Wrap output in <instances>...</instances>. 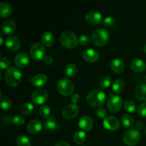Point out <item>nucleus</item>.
<instances>
[{
  "label": "nucleus",
  "instance_id": "obj_35",
  "mask_svg": "<svg viewBox=\"0 0 146 146\" xmlns=\"http://www.w3.org/2000/svg\"><path fill=\"white\" fill-rule=\"evenodd\" d=\"M51 109L50 107L47 105H43L39 108V114L42 118H47L50 116Z\"/></svg>",
  "mask_w": 146,
  "mask_h": 146
},
{
  "label": "nucleus",
  "instance_id": "obj_12",
  "mask_svg": "<svg viewBox=\"0 0 146 146\" xmlns=\"http://www.w3.org/2000/svg\"><path fill=\"white\" fill-rule=\"evenodd\" d=\"M14 62L19 68H24L27 67L29 63V57L28 54L24 51L18 53L14 58Z\"/></svg>",
  "mask_w": 146,
  "mask_h": 146
},
{
  "label": "nucleus",
  "instance_id": "obj_45",
  "mask_svg": "<svg viewBox=\"0 0 146 146\" xmlns=\"http://www.w3.org/2000/svg\"><path fill=\"white\" fill-rule=\"evenodd\" d=\"M55 146H71L66 141H59L56 144Z\"/></svg>",
  "mask_w": 146,
  "mask_h": 146
},
{
  "label": "nucleus",
  "instance_id": "obj_10",
  "mask_svg": "<svg viewBox=\"0 0 146 146\" xmlns=\"http://www.w3.org/2000/svg\"><path fill=\"white\" fill-rule=\"evenodd\" d=\"M85 19L88 24L93 25H98L103 22V16L101 13L96 11H88L86 14Z\"/></svg>",
  "mask_w": 146,
  "mask_h": 146
},
{
  "label": "nucleus",
  "instance_id": "obj_38",
  "mask_svg": "<svg viewBox=\"0 0 146 146\" xmlns=\"http://www.w3.org/2000/svg\"><path fill=\"white\" fill-rule=\"evenodd\" d=\"M114 24H115V19L112 17H106L104 21H103V24L107 27H112V26L114 25Z\"/></svg>",
  "mask_w": 146,
  "mask_h": 146
},
{
  "label": "nucleus",
  "instance_id": "obj_5",
  "mask_svg": "<svg viewBox=\"0 0 146 146\" xmlns=\"http://www.w3.org/2000/svg\"><path fill=\"white\" fill-rule=\"evenodd\" d=\"M58 92L65 96H70L74 91V85L72 81L67 78H63L57 84Z\"/></svg>",
  "mask_w": 146,
  "mask_h": 146
},
{
  "label": "nucleus",
  "instance_id": "obj_43",
  "mask_svg": "<svg viewBox=\"0 0 146 146\" xmlns=\"http://www.w3.org/2000/svg\"><path fill=\"white\" fill-rule=\"evenodd\" d=\"M80 100H81V96L78 94H74L73 96L71 97V101H72L73 104H75V105H76L77 103L79 102Z\"/></svg>",
  "mask_w": 146,
  "mask_h": 146
},
{
  "label": "nucleus",
  "instance_id": "obj_32",
  "mask_svg": "<svg viewBox=\"0 0 146 146\" xmlns=\"http://www.w3.org/2000/svg\"><path fill=\"white\" fill-rule=\"evenodd\" d=\"M124 108L126 111L129 113H134L136 111V105L135 102L131 100H127L124 102L123 104Z\"/></svg>",
  "mask_w": 146,
  "mask_h": 146
},
{
  "label": "nucleus",
  "instance_id": "obj_26",
  "mask_svg": "<svg viewBox=\"0 0 146 146\" xmlns=\"http://www.w3.org/2000/svg\"><path fill=\"white\" fill-rule=\"evenodd\" d=\"M12 12V9L9 4L7 2H1L0 4V14L3 18L9 17Z\"/></svg>",
  "mask_w": 146,
  "mask_h": 146
},
{
  "label": "nucleus",
  "instance_id": "obj_37",
  "mask_svg": "<svg viewBox=\"0 0 146 146\" xmlns=\"http://www.w3.org/2000/svg\"><path fill=\"white\" fill-rule=\"evenodd\" d=\"M90 38L88 35L86 34H82L78 37V43L81 46H86L89 44Z\"/></svg>",
  "mask_w": 146,
  "mask_h": 146
},
{
  "label": "nucleus",
  "instance_id": "obj_13",
  "mask_svg": "<svg viewBox=\"0 0 146 146\" xmlns=\"http://www.w3.org/2000/svg\"><path fill=\"white\" fill-rule=\"evenodd\" d=\"M78 111H79V108H78V106L75 105V104H70V105L66 106L64 108L62 113L64 117H65L66 118L71 119V118L76 116Z\"/></svg>",
  "mask_w": 146,
  "mask_h": 146
},
{
  "label": "nucleus",
  "instance_id": "obj_34",
  "mask_svg": "<svg viewBox=\"0 0 146 146\" xmlns=\"http://www.w3.org/2000/svg\"><path fill=\"white\" fill-rule=\"evenodd\" d=\"M111 77L108 76H104L101 78L99 82L100 87L101 88H107L111 86Z\"/></svg>",
  "mask_w": 146,
  "mask_h": 146
},
{
  "label": "nucleus",
  "instance_id": "obj_1",
  "mask_svg": "<svg viewBox=\"0 0 146 146\" xmlns=\"http://www.w3.org/2000/svg\"><path fill=\"white\" fill-rule=\"evenodd\" d=\"M87 102L90 106L93 107H101L105 103L106 99V96L105 93L101 90L94 89L90 91L87 95Z\"/></svg>",
  "mask_w": 146,
  "mask_h": 146
},
{
  "label": "nucleus",
  "instance_id": "obj_33",
  "mask_svg": "<svg viewBox=\"0 0 146 146\" xmlns=\"http://www.w3.org/2000/svg\"><path fill=\"white\" fill-rule=\"evenodd\" d=\"M1 107L4 111H8L11 107V101L7 96L1 97Z\"/></svg>",
  "mask_w": 146,
  "mask_h": 146
},
{
  "label": "nucleus",
  "instance_id": "obj_7",
  "mask_svg": "<svg viewBox=\"0 0 146 146\" xmlns=\"http://www.w3.org/2000/svg\"><path fill=\"white\" fill-rule=\"evenodd\" d=\"M46 49L44 46L40 43H35L33 44L30 48V55L33 59L36 61H39L43 59L45 56Z\"/></svg>",
  "mask_w": 146,
  "mask_h": 146
},
{
  "label": "nucleus",
  "instance_id": "obj_19",
  "mask_svg": "<svg viewBox=\"0 0 146 146\" xmlns=\"http://www.w3.org/2000/svg\"><path fill=\"white\" fill-rule=\"evenodd\" d=\"M42 128V123L38 119L31 120L27 125V130L31 133H38L41 131Z\"/></svg>",
  "mask_w": 146,
  "mask_h": 146
},
{
  "label": "nucleus",
  "instance_id": "obj_36",
  "mask_svg": "<svg viewBox=\"0 0 146 146\" xmlns=\"http://www.w3.org/2000/svg\"><path fill=\"white\" fill-rule=\"evenodd\" d=\"M12 122L15 125L20 126V125H21L22 124L24 123L25 119H24V116H23L22 115H21V114H17V115H15L13 117Z\"/></svg>",
  "mask_w": 146,
  "mask_h": 146
},
{
  "label": "nucleus",
  "instance_id": "obj_44",
  "mask_svg": "<svg viewBox=\"0 0 146 146\" xmlns=\"http://www.w3.org/2000/svg\"><path fill=\"white\" fill-rule=\"evenodd\" d=\"M143 123L142 122H141V121H139V122H138L135 124V130H136V131H141V130L143 129Z\"/></svg>",
  "mask_w": 146,
  "mask_h": 146
},
{
  "label": "nucleus",
  "instance_id": "obj_46",
  "mask_svg": "<svg viewBox=\"0 0 146 146\" xmlns=\"http://www.w3.org/2000/svg\"><path fill=\"white\" fill-rule=\"evenodd\" d=\"M3 41H4V39H3V37L1 36V38H0V43H1V45H2Z\"/></svg>",
  "mask_w": 146,
  "mask_h": 146
},
{
  "label": "nucleus",
  "instance_id": "obj_48",
  "mask_svg": "<svg viewBox=\"0 0 146 146\" xmlns=\"http://www.w3.org/2000/svg\"><path fill=\"white\" fill-rule=\"evenodd\" d=\"M145 135H146V127H145Z\"/></svg>",
  "mask_w": 146,
  "mask_h": 146
},
{
  "label": "nucleus",
  "instance_id": "obj_23",
  "mask_svg": "<svg viewBox=\"0 0 146 146\" xmlns=\"http://www.w3.org/2000/svg\"><path fill=\"white\" fill-rule=\"evenodd\" d=\"M41 41L46 46H51L54 42V36L52 33L49 31H46L43 33L41 35Z\"/></svg>",
  "mask_w": 146,
  "mask_h": 146
},
{
  "label": "nucleus",
  "instance_id": "obj_3",
  "mask_svg": "<svg viewBox=\"0 0 146 146\" xmlns=\"http://www.w3.org/2000/svg\"><path fill=\"white\" fill-rule=\"evenodd\" d=\"M108 39L109 34L107 30L103 28L96 29L91 34V41L97 46H103L106 45Z\"/></svg>",
  "mask_w": 146,
  "mask_h": 146
},
{
  "label": "nucleus",
  "instance_id": "obj_25",
  "mask_svg": "<svg viewBox=\"0 0 146 146\" xmlns=\"http://www.w3.org/2000/svg\"><path fill=\"white\" fill-rule=\"evenodd\" d=\"M135 95L139 100H146V84H141L137 86L135 89Z\"/></svg>",
  "mask_w": 146,
  "mask_h": 146
},
{
  "label": "nucleus",
  "instance_id": "obj_17",
  "mask_svg": "<svg viewBox=\"0 0 146 146\" xmlns=\"http://www.w3.org/2000/svg\"><path fill=\"white\" fill-rule=\"evenodd\" d=\"M93 125L94 121L88 115H84L78 120V126L84 131H89L93 128Z\"/></svg>",
  "mask_w": 146,
  "mask_h": 146
},
{
  "label": "nucleus",
  "instance_id": "obj_49",
  "mask_svg": "<svg viewBox=\"0 0 146 146\" xmlns=\"http://www.w3.org/2000/svg\"><path fill=\"white\" fill-rule=\"evenodd\" d=\"M145 81H146V75H145Z\"/></svg>",
  "mask_w": 146,
  "mask_h": 146
},
{
  "label": "nucleus",
  "instance_id": "obj_41",
  "mask_svg": "<svg viewBox=\"0 0 146 146\" xmlns=\"http://www.w3.org/2000/svg\"><path fill=\"white\" fill-rule=\"evenodd\" d=\"M96 113L97 116H98L99 118H105L107 112L106 110L104 108H101V107H99L96 109Z\"/></svg>",
  "mask_w": 146,
  "mask_h": 146
},
{
  "label": "nucleus",
  "instance_id": "obj_6",
  "mask_svg": "<svg viewBox=\"0 0 146 146\" xmlns=\"http://www.w3.org/2000/svg\"><path fill=\"white\" fill-rule=\"evenodd\" d=\"M141 138V133L139 131L135 129L128 130L123 133V139L125 144L130 146L137 145L140 142Z\"/></svg>",
  "mask_w": 146,
  "mask_h": 146
},
{
  "label": "nucleus",
  "instance_id": "obj_47",
  "mask_svg": "<svg viewBox=\"0 0 146 146\" xmlns=\"http://www.w3.org/2000/svg\"><path fill=\"white\" fill-rule=\"evenodd\" d=\"M143 49H144V51H145V52L146 53V44L145 46H144V48H143Z\"/></svg>",
  "mask_w": 146,
  "mask_h": 146
},
{
  "label": "nucleus",
  "instance_id": "obj_31",
  "mask_svg": "<svg viewBox=\"0 0 146 146\" xmlns=\"http://www.w3.org/2000/svg\"><path fill=\"white\" fill-rule=\"evenodd\" d=\"M33 109H34V105L31 103H25V104H22L20 108V111L23 115H29L31 112H32Z\"/></svg>",
  "mask_w": 146,
  "mask_h": 146
},
{
  "label": "nucleus",
  "instance_id": "obj_30",
  "mask_svg": "<svg viewBox=\"0 0 146 146\" xmlns=\"http://www.w3.org/2000/svg\"><path fill=\"white\" fill-rule=\"evenodd\" d=\"M17 146H31L29 138L24 135H20L17 138Z\"/></svg>",
  "mask_w": 146,
  "mask_h": 146
},
{
  "label": "nucleus",
  "instance_id": "obj_20",
  "mask_svg": "<svg viewBox=\"0 0 146 146\" xmlns=\"http://www.w3.org/2000/svg\"><path fill=\"white\" fill-rule=\"evenodd\" d=\"M130 66H131V69L135 72L141 73L145 69L146 64L143 60L136 58V59H134L133 61H131Z\"/></svg>",
  "mask_w": 146,
  "mask_h": 146
},
{
  "label": "nucleus",
  "instance_id": "obj_42",
  "mask_svg": "<svg viewBox=\"0 0 146 146\" xmlns=\"http://www.w3.org/2000/svg\"><path fill=\"white\" fill-rule=\"evenodd\" d=\"M43 61H44V63L45 64H47V65H51V64H53L54 62V59H53V57L51 56H45L43 58Z\"/></svg>",
  "mask_w": 146,
  "mask_h": 146
},
{
  "label": "nucleus",
  "instance_id": "obj_16",
  "mask_svg": "<svg viewBox=\"0 0 146 146\" xmlns=\"http://www.w3.org/2000/svg\"><path fill=\"white\" fill-rule=\"evenodd\" d=\"M6 46L11 51H17L20 47V41L15 36H9L6 38Z\"/></svg>",
  "mask_w": 146,
  "mask_h": 146
},
{
  "label": "nucleus",
  "instance_id": "obj_28",
  "mask_svg": "<svg viewBox=\"0 0 146 146\" xmlns=\"http://www.w3.org/2000/svg\"><path fill=\"white\" fill-rule=\"evenodd\" d=\"M123 124L126 128H131L134 125V118L130 114H124L121 118Z\"/></svg>",
  "mask_w": 146,
  "mask_h": 146
},
{
  "label": "nucleus",
  "instance_id": "obj_22",
  "mask_svg": "<svg viewBox=\"0 0 146 146\" xmlns=\"http://www.w3.org/2000/svg\"><path fill=\"white\" fill-rule=\"evenodd\" d=\"M111 68L113 71L117 74L123 72L124 71L125 65L124 63L119 58H114L111 62Z\"/></svg>",
  "mask_w": 146,
  "mask_h": 146
},
{
  "label": "nucleus",
  "instance_id": "obj_11",
  "mask_svg": "<svg viewBox=\"0 0 146 146\" xmlns=\"http://www.w3.org/2000/svg\"><path fill=\"white\" fill-rule=\"evenodd\" d=\"M103 124L104 128L111 131H116L120 127L119 120L114 116H108L104 118Z\"/></svg>",
  "mask_w": 146,
  "mask_h": 146
},
{
  "label": "nucleus",
  "instance_id": "obj_27",
  "mask_svg": "<svg viewBox=\"0 0 146 146\" xmlns=\"http://www.w3.org/2000/svg\"><path fill=\"white\" fill-rule=\"evenodd\" d=\"M112 88L115 93H121L125 88V83L121 79H116L113 83Z\"/></svg>",
  "mask_w": 146,
  "mask_h": 146
},
{
  "label": "nucleus",
  "instance_id": "obj_40",
  "mask_svg": "<svg viewBox=\"0 0 146 146\" xmlns=\"http://www.w3.org/2000/svg\"><path fill=\"white\" fill-rule=\"evenodd\" d=\"M138 113L141 116L146 118V101L142 103L138 107Z\"/></svg>",
  "mask_w": 146,
  "mask_h": 146
},
{
  "label": "nucleus",
  "instance_id": "obj_4",
  "mask_svg": "<svg viewBox=\"0 0 146 146\" xmlns=\"http://www.w3.org/2000/svg\"><path fill=\"white\" fill-rule=\"evenodd\" d=\"M60 41L64 47L67 48H73L78 44V38L74 31L66 30L61 34Z\"/></svg>",
  "mask_w": 146,
  "mask_h": 146
},
{
  "label": "nucleus",
  "instance_id": "obj_39",
  "mask_svg": "<svg viewBox=\"0 0 146 146\" xmlns=\"http://www.w3.org/2000/svg\"><path fill=\"white\" fill-rule=\"evenodd\" d=\"M0 66H1V68L2 70H6L9 69V67L10 66V61L7 59V58H1V61H0Z\"/></svg>",
  "mask_w": 146,
  "mask_h": 146
},
{
  "label": "nucleus",
  "instance_id": "obj_14",
  "mask_svg": "<svg viewBox=\"0 0 146 146\" xmlns=\"http://www.w3.org/2000/svg\"><path fill=\"white\" fill-rule=\"evenodd\" d=\"M58 123L56 119L55 116L53 115L48 116L46 119L45 120L44 123V126L46 131L52 132L58 130Z\"/></svg>",
  "mask_w": 146,
  "mask_h": 146
},
{
  "label": "nucleus",
  "instance_id": "obj_9",
  "mask_svg": "<svg viewBox=\"0 0 146 146\" xmlns=\"http://www.w3.org/2000/svg\"><path fill=\"white\" fill-rule=\"evenodd\" d=\"M48 98V92L44 89H37L33 92L31 100L36 105L43 104Z\"/></svg>",
  "mask_w": 146,
  "mask_h": 146
},
{
  "label": "nucleus",
  "instance_id": "obj_24",
  "mask_svg": "<svg viewBox=\"0 0 146 146\" xmlns=\"http://www.w3.org/2000/svg\"><path fill=\"white\" fill-rule=\"evenodd\" d=\"M86 140V133L84 131H77L73 135V141L76 145H81Z\"/></svg>",
  "mask_w": 146,
  "mask_h": 146
},
{
  "label": "nucleus",
  "instance_id": "obj_21",
  "mask_svg": "<svg viewBox=\"0 0 146 146\" xmlns=\"http://www.w3.org/2000/svg\"><path fill=\"white\" fill-rule=\"evenodd\" d=\"M16 29V23L12 19H7L3 22L1 30L6 34H10Z\"/></svg>",
  "mask_w": 146,
  "mask_h": 146
},
{
  "label": "nucleus",
  "instance_id": "obj_15",
  "mask_svg": "<svg viewBox=\"0 0 146 146\" xmlns=\"http://www.w3.org/2000/svg\"><path fill=\"white\" fill-rule=\"evenodd\" d=\"M48 81V78L44 74H38L29 79L30 82L34 86L41 87L44 86Z\"/></svg>",
  "mask_w": 146,
  "mask_h": 146
},
{
  "label": "nucleus",
  "instance_id": "obj_29",
  "mask_svg": "<svg viewBox=\"0 0 146 146\" xmlns=\"http://www.w3.org/2000/svg\"><path fill=\"white\" fill-rule=\"evenodd\" d=\"M64 71L68 76H74L77 74L78 68L74 64H68L66 66Z\"/></svg>",
  "mask_w": 146,
  "mask_h": 146
},
{
  "label": "nucleus",
  "instance_id": "obj_18",
  "mask_svg": "<svg viewBox=\"0 0 146 146\" xmlns=\"http://www.w3.org/2000/svg\"><path fill=\"white\" fill-rule=\"evenodd\" d=\"M83 57L88 62H95L99 58V54L94 48H88L83 53Z\"/></svg>",
  "mask_w": 146,
  "mask_h": 146
},
{
  "label": "nucleus",
  "instance_id": "obj_8",
  "mask_svg": "<svg viewBox=\"0 0 146 146\" xmlns=\"http://www.w3.org/2000/svg\"><path fill=\"white\" fill-rule=\"evenodd\" d=\"M123 106V99L118 95H111L107 102V107L111 112H117Z\"/></svg>",
  "mask_w": 146,
  "mask_h": 146
},
{
  "label": "nucleus",
  "instance_id": "obj_2",
  "mask_svg": "<svg viewBox=\"0 0 146 146\" xmlns=\"http://www.w3.org/2000/svg\"><path fill=\"white\" fill-rule=\"evenodd\" d=\"M4 78L7 85L11 87L17 86L22 79L21 72L16 67H11L7 70Z\"/></svg>",
  "mask_w": 146,
  "mask_h": 146
}]
</instances>
